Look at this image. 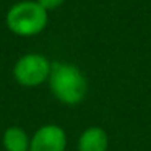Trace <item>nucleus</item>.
<instances>
[{"label": "nucleus", "instance_id": "nucleus-4", "mask_svg": "<svg viewBox=\"0 0 151 151\" xmlns=\"http://www.w3.org/2000/svg\"><path fill=\"white\" fill-rule=\"evenodd\" d=\"M67 133L60 125L46 124L33 133L29 151H65Z\"/></svg>", "mask_w": 151, "mask_h": 151}, {"label": "nucleus", "instance_id": "nucleus-3", "mask_svg": "<svg viewBox=\"0 0 151 151\" xmlns=\"http://www.w3.org/2000/svg\"><path fill=\"white\" fill-rule=\"evenodd\" d=\"M52 62L42 54H24L15 62L13 78L24 88H36L49 80Z\"/></svg>", "mask_w": 151, "mask_h": 151}, {"label": "nucleus", "instance_id": "nucleus-2", "mask_svg": "<svg viewBox=\"0 0 151 151\" xmlns=\"http://www.w3.org/2000/svg\"><path fill=\"white\" fill-rule=\"evenodd\" d=\"M49 21V13L36 0H20L7 12L5 23L13 34L31 37L42 33Z\"/></svg>", "mask_w": 151, "mask_h": 151}, {"label": "nucleus", "instance_id": "nucleus-5", "mask_svg": "<svg viewBox=\"0 0 151 151\" xmlns=\"http://www.w3.org/2000/svg\"><path fill=\"white\" fill-rule=\"evenodd\" d=\"M109 135L102 127H88L80 133L76 148L78 151H107L109 150Z\"/></svg>", "mask_w": 151, "mask_h": 151}, {"label": "nucleus", "instance_id": "nucleus-7", "mask_svg": "<svg viewBox=\"0 0 151 151\" xmlns=\"http://www.w3.org/2000/svg\"><path fill=\"white\" fill-rule=\"evenodd\" d=\"M36 2L42 8H46V10L49 12V10H55V8H59L65 0H36Z\"/></svg>", "mask_w": 151, "mask_h": 151}, {"label": "nucleus", "instance_id": "nucleus-1", "mask_svg": "<svg viewBox=\"0 0 151 151\" xmlns=\"http://www.w3.org/2000/svg\"><path fill=\"white\" fill-rule=\"evenodd\" d=\"M49 89L54 98L65 106H76L88 94V80L76 65L68 62H52Z\"/></svg>", "mask_w": 151, "mask_h": 151}, {"label": "nucleus", "instance_id": "nucleus-6", "mask_svg": "<svg viewBox=\"0 0 151 151\" xmlns=\"http://www.w3.org/2000/svg\"><path fill=\"white\" fill-rule=\"evenodd\" d=\"M29 141L31 137L26 133L24 128L18 125L8 127L2 137V145L5 151H29Z\"/></svg>", "mask_w": 151, "mask_h": 151}]
</instances>
